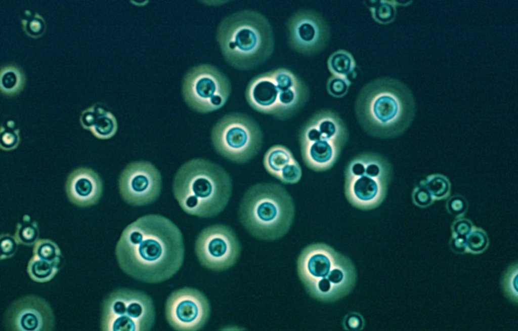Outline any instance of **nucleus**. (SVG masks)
<instances>
[{
    "label": "nucleus",
    "mask_w": 518,
    "mask_h": 331,
    "mask_svg": "<svg viewBox=\"0 0 518 331\" xmlns=\"http://www.w3.org/2000/svg\"><path fill=\"white\" fill-rule=\"evenodd\" d=\"M115 255L119 267L129 276L146 283H160L174 276L183 265V235L168 218L145 215L123 230Z\"/></svg>",
    "instance_id": "obj_1"
},
{
    "label": "nucleus",
    "mask_w": 518,
    "mask_h": 331,
    "mask_svg": "<svg viewBox=\"0 0 518 331\" xmlns=\"http://www.w3.org/2000/svg\"><path fill=\"white\" fill-rule=\"evenodd\" d=\"M359 124L368 135L388 139L403 134L412 123L416 112L414 96L401 80L383 77L365 85L355 103Z\"/></svg>",
    "instance_id": "obj_2"
},
{
    "label": "nucleus",
    "mask_w": 518,
    "mask_h": 331,
    "mask_svg": "<svg viewBox=\"0 0 518 331\" xmlns=\"http://www.w3.org/2000/svg\"><path fill=\"white\" fill-rule=\"evenodd\" d=\"M216 39L225 60L240 70L252 69L264 63L275 49L270 22L254 10H241L225 17L217 28Z\"/></svg>",
    "instance_id": "obj_3"
},
{
    "label": "nucleus",
    "mask_w": 518,
    "mask_h": 331,
    "mask_svg": "<svg viewBox=\"0 0 518 331\" xmlns=\"http://www.w3.org/2000/svg\"><path fill=\"white\" fill-rule=\"evenodd\" d=\"M232 192L230 175L222 167L204 158H194L183 164L177 172L173 192L186 213L210 218L227 205Z\"/></svg>",
    "instance_id": "obj_4"
},
{
    "label": "nucleus",
    "mask_w": 518,
    "mask_h": 331,
    "mask_svg": "<svg viewBox=\"0 0 518 331\" xmlns=\"http://www.w3.org/2000/svg\"><path fill=\"white\" fill-rule=\"evenodd\" d=\"M297 270L308 294L324 302H334L348 295L357 278L351 261L323 243L309 245L302 250Z\"/></svg>",
    "instance_id": "obj_5"
},
{
    "label": "nucleus",
    "mask_w": 518,
    "mask_h": 331,
    "mask_svg": "<svg viewBox=\"0 0 518 331\" xmlns=\"http://www.w3.org/2000/svg\"><path fill=\"white\" fill-rule=\"evenodd\" d=\"M291 196L282 185L261 183L250 187L244 194L239 209L243 226L252 236L273 241L283 237L294 218Z\"/></svg>",
    "instance_id": "obj_6"
},
{
    "label": "nucleus",
    "mask_w": 518,
    "mask_h": 331,
    "mask_svg": "<svg viewBox=\"0 0 518 331\" xmlns=\"http://www.w3.org/2000/svg\"><path fill=\"white\" fill-rule=\"evenodd\" d=\"M245 96L255 111L285 120L304 107L310 91L292 71L279 67L253 77L247 85Z\"/></svg>",
    "instance_id": "obj_7"
},
{
    "label": "nucleus",
    "mask_w": 518,
    "mask_h": 331,
    "mask_svg": "<svg viewBox=\"0 0 518 331\" xmlns=\"http://www.w3.org/2000/svg\"><path fill=\"white\" fill-rule=\"evenodd\" d=\"M349 138L345 123L330 110H321L301 127L299 142L306 165L315 171L330 169L337 161Z\"/></svg>",
    "instance_id": "obj_8"
},
{
    "label": "nucleus",
    "mask_w": 518,
    "mask_h": 331,
    "mask_svg": "<svg viewBox=\"0 0 518 331\" xmlns=\"http://www.w3.org/2000/svg\"><path fill=\"white\" fill-rule=\"evenodd\" d=\"M392 169L382 156L372 152L359 154L345 170V195L355 207L371 210L378 206L386 194Z\"/></svg>",
    "instance_id": "obj_9"
},
{
    "label": "nucleus",
    "mask_w": 518,
    "mask_h": 331,
    "mask_svg": "<svg viewBox=\"0 0 518 331\" xmlns=\"http://www.w3.org/2000/svg\"><path fill=\"white\" fill-rule=\"evenodd\" d=\"M155 317L150 296L140 291L119 288L103 300L100 327L102 331H149Z\"/></svg>",
    "instance_id": "obj_10"
},
{
    "label": "nucleus",
    "mask_w": 518,
    "mask_h": 331,
    "mask_svg": "<svg viewBox=\"0 0 518 331\" xmlns=\"http://www.w3.org/2000/svg\"><path fill=\"white\" fill-rule=\"evenodd\" d=\"M211 139L219 154L232 161L244 163L260 151L263 134L258 124L250 116L233 112L226 114L215 124Z\"/></svg>",
    "instance_id": "obj_11"
},
{
    "label": "nucleus",
    "mask_w": 518,
    "mask_h": 331,
    "mask_svg": "<svg viewBox=\"0 0 518 331\" xmlns=\"http://www.w3.org/2000/svg\"><path fill=\"white\" fill-rule=\"evenodd\" d=\"M185 101L194 110L207 113L222 108L231 93L227 76L216 67L207 64L191 68L182 85Z\"/></svg>",
    "instance_id": "obj_12"
},
{
    "label": "nucleus",
    "mask_w": 518,
    "mask_h": 331,
    "mask_svg": "<svg viewBox=\"0 0 518 331\" xmlns=\"http://www.w3.org/2000/svg\"><path fill=\"white\" fill-rule=\"evenodd\" d=\"M241 246L234 231L223 224L209 226L197 236L195 251L200 264L213 271L232 267L240 254Z\"/></svg>",
    "instance_id": "obj_13"
},
{
    "label": "nucleus",
    "mask_w": 518,
    "mask_h": 331,
    "mask_svg": "<svg viewBox=\"0 0 518 331\" xmlns=\"http://www.w3.org/2000/svg\"><path fill=\"white\" fill-rule=\"evenodd\" d=\"M210 313V305L199 290L184 287L167 298L165 315L169 325L178 331H197L204 327Z\"/></svg>",
    "instance_id": "obj_14"
},
{
    "label": "nucleus",
    "mask_w": 518,
    "mask_h": 331,
    "mask_svg": "<svg viewBox=\"0 0 518 331\" xmlns=\"http://www.w3.org/2000/svg\"><path fill=\"white\" fill-rule=\"evenodd\" d=\"M288 43L295 52L313 56L323 51L329 42L330 27L319 13L299 10L291 15L286 23Z\"/></svg>",
    "instance_id": "obj_15"
},
{
    "label": "nucleus",
    "mask_w": 518,
    "mask_h": 331,
    "mask_svg": "<svg viewBox=\"0 0 518 331\" xmlns=\"http://www.w3.org/2000/svg\"><path fill=\"white\" fill-rule=\"evenodd\" d=\"M118 186L120 195L128 204L143 206L158 197L161 189V176L151 162L136 161L128 164L120 175Z\"/></svg>",
    "instance_id": "obj_16"
},
{
    "label": "nucleus",
    "mask_w": 518,
    "mask_h": 331,
    "mask_svg": "<svg viewBox=\"0 0 518 331\" xmlns=\"http://www.w3.org/2000/svg\"><path fill=\"white\" fill-rule=\"evenodd\" d=\"M4 323L10 331H52L55 316L49 303L35 295L22 297L6 310Z\"/></svg>",
    "instance_id": "obj_17"
},
{
    "label": "nucleus",
    "mask_w": 518,
    "mask_h": 331,
    "mask_svg": "<svg viewBox=\"0 0 518 331\" xmlns=\"http://www.w3.org/2000/svg\"><path fill=\"white\" fill-rule=\"evenodd\" d=\"M67 195L70 201L79 206L96 204L103 192L102 180L93 170L80 168L68 177L65 185Z\"/></svg>",
    "instance_id": "obj_18"
},
{
    "label": "nucleus",
    "mask_w": 518,
    "mask_h": 331,
    "mask_svg": "<svg viewBox=\"0 0 518 331\" xmlns=\"http://www.w3.org/2000/svg\"><path fill=\"white\" fill-rule=\"evenodd\" d=\"M264 166L268 173L285 184L299 181L302 170L291 151L282 145L271 147L265 154Z\"/></svg>",
    "instance_id": "obj_19"
},
{
    "label": "nucleus",
    "mask_w": 518,
    "mask_h": 331,
    "mask_svg": "<svg viewBox=\"0 0 518 331\" xmlns=\"http://www.w3.org/2000/svg\"><path fill=\"white\" fill-rule=\"evenodd\" d=\"M80 121L83 128L90 130L96 137L101 139L112 138L117 131L115 117L110 112L96 106L84 111Z\"/></svg>",
    "instance_id": "obj_20"
},
{
    "label": "nucleus",
    "mask_w": 518,
    "mask_h": 331,
    "mask_svg": "<svg viewBox=\"0 0 518 331\" xmlns=\"http://www.w3.org/2000/svg\"><path fill=\"white\" fill-rule=\"evenodd\" d=\"M327 66L332 75L350 79V76L354 75L356 63L351 53L339 50L329 57Z\"/></svg>",
    "instance_id": "obj_21"
},
{
    "label": "nucleus",
    "mask_w": 518,
    "mask_h": 331,
    "mask_svg": "<svg viewBox=\"0 0 518 331\" xmlns=\"http://www.w3.org/2000/svg\"><path fill=\"white\" fill-rule=\"evenodd\" d=\"M59 270L58 265L41 259L35 255L29 260L27 271L30 277L38 282H46L54 278Z\"/></svg>",
    "instance_id": "obj_22"
},
{
    "label": "nucleus",
    "mask_w": 518,
    "mask_h": 331,
    "mask_svg": "<svg viewBox=\"0 0 518 331\" xmlns=\"http://www.w3.org/2000/svg\"><path fill=\"white\" fill-rule=\"evenodd\" d=\"M369 6L373 19L379 24H387L395 19L397 14L396 1L380 0L369 1Z\"/></svg>",
    "instance_id": "obj_23"
},
{
    "label": "nucleus",
    "mask_w": 518,
    "mask_h": 331,
    "mask_svg": "<svg viewBox=\"0 0 518 331\" xmlns=\"http://www.w3.org/2000/svg\"><path fill=\"white\" fill-rule=\"evenodd\" d=\"M14 236L19 243L29 246L34 244L38 240L37 223L32 221L28 215H25L22 221L17 224Z\"/></svg>",
    "instance_id": "obj_24"
},
{
    "label": "nucleus",
    "mask_w": 518,
    "mask_h": 331,
    "mask_svg": "<svg viewBox=\"0 0 518 331\" xmlns=\"http://www.w3.org/2000/svg\"><path fill=\"white\" fill-rule=\"evenodd\" d=\"M33 254L41 259L59 265L61 252L58 245L52 240L40 239L34 244Z\"/></svg>",
    "instance_id": "obj_25"
},
{
    "label": "nucleus",
    "mask_w": 518,
    "mask_h": 331,
    "mask_svg": "<svg viewBox=\"0 0 518 331\" xmlns=\"http://www.w3.org/2000/svg\"><path fill=\"white\" fill-rule=\"evenodd\" d=\"M1 81L2 91L8 94L19 91L23 82L20 73L14 69H8L2 72Z\"/></svg>",
    "instance_id": "obj_26"
},
{
    "label": "nucleus",
    "mask_w": 518,
    "mask_h": 331,
    "mask_svg": "<svg viewBox=\"0 0 518 331\" xmlns=\"http://www.w3.org/2000/svg\"><path fill=\"white\" fill-rule=\"evenodd\" d=\"M19 131L15 129L12 121H9L6 127H1V148L4 150L16 148L20 142Z\"/></svg>",
    "instance_id": "obj_27"
},
{
    "label": "nucleus",
    "mask_w": 518,
    "mask_h": 331,
    "mask_svg": "<svg viewBox=\"0 0 518 331\" xmlns=\"http://www.w3.org/2000/svg\"><path fill=\"white\" fill-rule=\"evenodd\" d=\"M351 85L350 79L332 75L328 79L326 88L329 95L341 98L347 94Z\"/></svg>",
    "instance_id": "obj_28"
},
{
    "label": "nucleus",
    "mask_w": 518,
    "mask_h": 331,
    "mask_svg": "<svg viewBox=\"0 0 518 331\" xmlns=\"http://www.w3.org/2000/svg\"><path fill=\"white\" fill-rule=\"evenodd\" d=\"M425 187L432 196L441 198L448 194L450 189V184L445 177L441 175H435L427 180Z\"/></svg>",
    "instance_id": "obj_29"
},
{
    "label": "nucleus",
    "mask_w": 518,
    "mask_h": 331,
    "mask_svg": "<svg viewBox=\"0 0 518 331\" xmlns=\"http://www.w3.org/2000/svg\"><path fill=\"white\" fill-rule=\"evenodd\" d=\"M19 244L15 236L9 234L1 235V260L12 257L17 251Z\"/></svg>",
    "instance_id": "obj_30"
},
{
    "label": "nucleus",
    "mask_w": 518,
    "mask_h": 331,
    "mask_svg": "<svg viewBox=\"0 0 518 331\" xmlns=\"http://www.w3.org/2000/svg\"><path fill=\"white\" fill-rule=\"evenodd\" d=\"M466 246L473 252L483 251L487 244L486 235L480 230L471 231L466 236Z\"/></svg>",
    "instance_id": "obj_31"
},
{
    "label": "nucleus",
    "mask_w": 518,
    "mask_h": 331,
    "mask_svg": "<svg viewBox=\"0 0 518 331\" xmlns=\"http://www.w3.org/2000/svg\"><path fill=\"white\" fill-rule=\"evenodd\" d=\"M447 207L449 212L456 215L463 213L467 208L465 200L460 196H454L448 201Z\"/></svg>",
    "instance_id": "obj_32"
},
{
    "label": "nucleus",
    "mask_w": 518,
    "mask_h": 331,
    "mask_svg": "<svg viewBox=\"0 0 518 331\" xmlns=\"http://www.w3.org/2000/svg\"><path fill=\"white\" fill-rule=\"evenodd\" d=\"M413 199L416 204L424 206L429 204L432 201V195L426 187H419L413 194Z\"/></svg>",
    "instance_id": "obj_33"
},
{
    "label": "nucleus",
    "mask_w": 518,
    "mask_h": 331,
    "mask_svg": "<svg viewBox=\"0 0 518 331\" xmlns=\"http://www.w3.org/2000/svg\"><path fill=\"white\" fill-rule=\"evenodd\" d=\"M344 323L345 327L350 330H359L363 327L364 322L361 316L354 313L346 317Z\"/></svg>",
    "instance_id": "obj_34"
},
{
    "label": "nucleus",
    "mask_w": 518,
    "mask_h": 331,
    "mask_svg": "<svg viewBox=\"0 0 518 331\" xmlns=\"http://www.w3.org/2000/svg\"><path fill=\"white\" fill-rule=\"evenodd\" d=\"M472 226L469 222L465 220L457 221L454 225V231L457 236L466 237L471 231Z\"/></svg>",
    "instance_id": "obj_35"
},
{
    "label": "nucleus",
    "mask_w": 518,
    "mask_h": 331,
    "mask_svg": "<svg viewBox=\"0 0 518 331\" xmlns=\"http://www.w3.org/2000/svg\"><path fill=\"white\" fill-rule=\"evenodd\" d=\"M451 245L454 251L463 252L466 247V237L457 236L452 239Z\"/></svg>",
    "instance_id": "obj_36"
}]
</instances>
